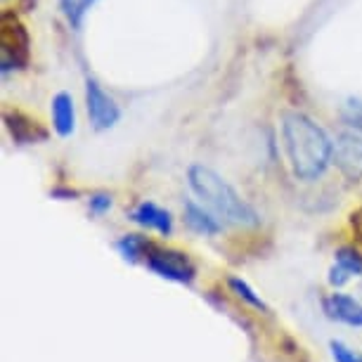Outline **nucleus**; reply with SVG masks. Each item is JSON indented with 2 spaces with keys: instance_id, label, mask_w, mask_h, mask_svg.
<instances>
[{
  "instance_id": "obj_4",
  "label": "nucleus",
  "mask_w": 362,
  "mask_h": 362,
  "mask_svg": "<svg viewBox=\"0 0 362 362\" xmlns=\"http://www.w3.org/2000/svg\"><path fill=\"white\" fill-rule=\"evenodd\" d=\"M86 107L88 116H90V124L95 131H107V128L116 126V121L121 119V112L116 107V102L102 90L98 81L88 78L86 83Z\"/></svg>"
},
{
  "instance_id": "obj_11",
  "label": "nucleus",
  "mask_w": 362,
  "mask_h": 362,
  "mask_svg": "<svg viewBox=\"0 0 362 362\" xmlns=\"http://www.w3.org/2000/svg\"><path fill=\"white\" fill-rule=\"evenodd\" d=\"M185 221L194 232H202V235H218L221 232V223L218 218L206 211L204 206H197V204L187 202L185 204Z\"/></svg>"
},
{
  "instance_id": "obj_12",
  "label": "nucleus",
  "mask_w": 362,
  "mask_h": 362,
  "mask_svg": "<svg viewBox=\"0 0 362 362\" xmlns=\"http://www.w3.org/2000/svg\"><path fill=\"white\" fill-rule=\"evenodd\" d=\"M147 249H149V242L140 235H126L119 242V251L128 261H140V256H147Z\"/></svg>"
},
{
  "instance_id": "obj_6",
  "label": "nucleus",
  "mask_w": 362,
  "mask_h": 362,
  "mask_svg": "<svg viewBox=\"0 0 362 362\" xmlns=\"http://www.w3.org/2000/svg\"><path fill=\"white\" fill-rule=\"evenodd\" d=\"M322 308L329 320H337L348 327H362V303L348 293H327L322 300Z\"/></svg>"
},
{
  "instance_id": "obj_7",
  "label": "nucleus",
  "mask_w": 362,
  "mask_h": 362,
  "mask_svg": "<svg viewBox=\"0 0 362 362\" xmlns=\"http://www.w3.org/2000/svg\"><path fill=\"white\" fill-rule=\"evenodd\" d=\"M337 163L346 175H362V133L346 131L337 142Z\"/></svg>"
},
{
  "instance_id": "obj_13",
  "label": "nucleus",
  "mask_w": 362,
  "mask_h": 362,
  "mask_svg": "<svg viewBox=\"0 0 362 362\" xmlns=\"http://www.w3.org/2000/svg\"><path fill=\"white\" fill-rule=\"evenodd\" d=\"M230 286H232V291H235L239 298L247 300L249 305H254V308H258V310H268V308H265V303H263V298L256 296V291L251 289L247 282H242V279H237V277H230Z\"/></svg>"
},
{
  "instance_id": "obj_8",
  "label": "nucleus",
  "mask_w": 362,
  "mask_h": 362,
  "mask_svg": "<svg viewBox=\"0 0 362 362\" xmlns=\"http://www.w3.org/2000/svg\"><path fill=\"white\" fill-rule=\"evenodd\" d=\"M131 218L138 225H145V228H152L161 235H170L173 232V218H170L168 211H163L161 206H156L154 202H142L133 209Z\"/></svg>"
},
{
  "instance_id": "obj_10",
  "label": "nucleus",
  "mask_w": 362,
  "mask_h": 362,
  "mask_svg": "<svg viewBox=\"0 0 362 362\" xmlns=\"http://www.w3.org/2000/svg\"><path fill=\"white\" fill-rule=\"evenodd\" d=\"M362 275V258L358 254H353L351 249H341L337 254V263L329 270V284L332 286H341L346 284L351 277Z\"/></svg>"
},
{
  "instance_id": "obj_3",
  "label": "nucleus",
  "mask_w": 362,
  "mask_h": 362,
  "mask_svg": "<svg viewBox=\"0 0 362 362\" xmlns=\"http://www.w3.org/2000/svg\"><path fill=\"white\" fill-rule=\"evenodd\" d=\"M145 263H147V268L156 272L159 277L173 279V282L189 284L194 279V265L187 258V254H180V251L159 249V247H154V244H149Z\"/></svg>"
},
{
  "instance_id": "obj_5",
  "label": "nucleus",
  "mask_w": 362,
  "mask_h": 362,
  "mask_svg": "<svg viewBox=\"0 0 362 362\" xmlns=\"http://www.w3.org/2000/svg\"><path fill=\"white\" fill-rule=\"evenodd\" d=\"M29 59V36H26L24 26L19 24L17 17L10 12L3 15V64L5 69L12 66H22Z\"/></svg>"
},
{
  "instance_id": "obj_2",
  "label": "nucleus",
  "mask_w": 362,
  "mask_h": 362,
  "mask_svg": "<svg viewBox=\"0 0 362 362\" xmlns=\"http://www.w3.org/2000/svg\"><path fill=\"white\" fill-rule=\"evenodd\" d=\"M187 180L192 192L216 218L232 225H256L258 216L247 202L239 197L232 185L223 180L216 170L206 166H192L187 170Z\"/></svg>"
},
{
  "instance_id": "obj_9",
  "label": "nucleus",
  "mask_w": 362,
  "mask_h": 362,
  "mask_svg": "<svg viewBox=\"0 0 362 362\" xmlns=\"http://www.w3.org/2000/svg\"><path fill=\"white\" fill-rule=\"evenodd\" d=\"M52 126L62 138H69L76 128V114H74V100L69 93H59L52 98Z\"/></svg>"
},
{
  "instance_id": "obj_16",
  "label": "nucleus",
  "mask_w": 362,
  "mask_h": 362,
  "mask_svg": "<svg viewBox=\"0 0 362 362\" xmlns=\"http://www.w3.org/2000/svg\"><path fill=\"white\" fill-rule=\"evenodd\" d=\"M107 209H112V197H109V194H95L90 199L93 214H105Z\"/></svg>"
},
{
  "instance_id": "obj_15",
  "label": "nucleus",
  "mask_w": 362,
  "mask_h": 362,
  "mask_svg": "<svg viewBox=\"0 0 362 362\" xmlns=\"http://www.w3.org/2000/svg\"><path fill=\"white\" fill-rule=\"evenodd\" d=\"M329 348H332L334 362H362L360 355H355L351 348H348L346 344H341V341H332Z\"/></svg>"
},
{
  "instance_id": "obj_1",
  "label": "nucleus",
  "mask_w": 362,
  "mask_h": 362,
  "mask_svg": "<svg viewBox=\"0 0 362 362\" xmlns=\"http://www.w3.org/2000/svg\"><path fill=\"white\" fill-rule=\"evenodd\" d=\"M284 149L289 156L291 170L300 180H315L327 170L332 161V142L327 133L305 114L291 112L282 119Z\"/></svg>"
},
{
  "instance_id": "obj_14",
  "label": "nucleus",
  "mask_w": 362,
  "mask_h": 362,
  "mask_svg": "<svg viewBox=\"0 0 362 362\" xmlns=\"http://www.w3.org/2000/svg\"><path fill=\"white\" fill-rule=\"evenodd\" d=\"M93 3L95 0H62V12L74 26H81V19H83V15Z\"/></svg>"
}]
</instances>
